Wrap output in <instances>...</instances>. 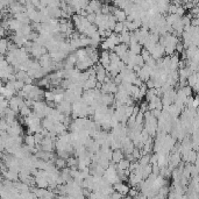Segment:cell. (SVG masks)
I'll use <instances>...</instances> for the list:
<instances>
[{
	"mask_svg": "<svg viewBox=\"0 0 199 199\" xmlns=\"http://www.w3.org/2000/svg\"><path fill=\"white\" fill-rule=\"evenodd\" d=\"M124 30V25L122 23H118L117 26H115V32H122Z\"/></svg>",
	"mask_w": 199,
	"mask_h": 199,
	"instance_id": "1",
	"label": "cell"
}]
</instances>
